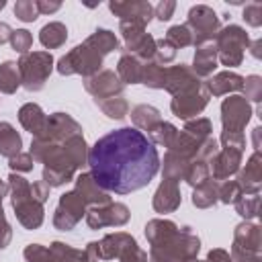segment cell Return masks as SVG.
<instances>
[{
	"instance_id": "obj_1",
	"label": "cell",
	"mask_w": 262,
	"mask_h": 262,
	"mask_svg": "<svg viewBox=\"0 0 262 262\" xmlns=\"http://www.w3.org/2000/svg\"><path fill=\"white\" fill-rule=\"evenodd\" d=\"M88 166L102 190L129 194L154 180L160 170V156L139 129L121 127L102 135L88 149Z\"/></svg>"
},
{
	"instance_id": "obj_2",
	"label": "cell",
	"mask_w": 262,
	"mask_h": 262,
	"mask_svg": "<svg viewBox=\"0 0 262 262\" xmlns=\"http://www.w3.org/2000/svg\"><path fill=\"white\" fill-rule=\"evenodd\" d=\"M199 250H201L199 235L192 231V227L184 225L178 227L176 233H172L164 242L149 246L147 262H184L196 258Z\"/></svg>"
},
{
	"instance_id": "obj_3",
	"label": "cell",
	"mask_w": 262,
	"mask_h": 262,
	"mask_svg": "<svg viewBox=\"0 0 262 262\" xmlns=\"http://www.w3.org/2000/svg\"><path fill=\"white\" fill-rule=\"evenodd\" d=\"M8 192H10V203H12V209H14V215L18 219V223L25 229L41 227V223L45 219L43 203H39L33 196L31 184L23 176L10 172V176H8Z\"/></svg>"
},
{
	"instance_id": "obj_4",
	"label": "cell",
	"mask_w": 262,
	"mask_h": 262,
	"mask_svg": "<svg viewBox=\"0 0 262 262\" xmlns=\"http://www.w3.org/2000/svg\"><path fill=\"white\" fill-rule=\"evenodd\" d=\"M213 43L217 47V61L227 68H235L244 61V53L250 47V37L239 25H227L219 29Z\"/></svg>"
},
{
	"instance_id": "obj_5",
	"label": "cell",
	"mask_w": 262,
	"mask_h": 262,
	"mask_svg": "<svg viewBox=\"0 0 262 262\" xmlns=\"http://www.w3.org/2000/svg\"><path fill=\"white\" fill-rule=\"evenodd\" d=\"M102 66V55L88 43H80L76 45L72 51H68L66 55H61L57 59V72L61 76H72V74H80L84 78L94 76L96 72H100Z\"/></svg>"
},
{
	"instance_id": "obj_6",
	"label": "cell",
	"mask_w": 262,
	"mask_h": 262,
	"mask_svg": "<svg viewBox=\"0 0 262 262\" xmlns=\"http://www.w3.org/2000/svg\"><path fill=\"white\" fill-rule=\"evenodd\" d=\"M16 66L20 72V86L29 92H39L53 70V55L49 51H29L20 55Z\"/></svg>"
},
{
	"instance_id": "obj_7",
	"label": "cell",
	"mask_w": 262,
	"mask_h": 262,
	"mask_svg": "<svg viewBox=\"0 0 262 262\" xmlns=\"http://www.w3.org/2000/svg\"><path fill=\"white\" fill-rule=\"evenodd\" d=\"M190 33H192V45L199 47V45H205V43H211L215 41L219 29H221V23H219V16L217 12L207 6V4H196L188 10V18L184 23Z\"/></svg>"
},
{
	"instance_id": "obj_8",
	"label": "cell",
	"mask_w": 262,
	"mask_h": 262,
	"mask_svg": "<svg viewBox=\"0 0 262 262\" xmlns=\"http://www.w3.org/2000/svg\"><path fill=\"white\" fill-rule=\"evenodd\" d=\"M119 33L125 41V53H131L133 57H137L139 61H151L154 53H156V39L145 33L143 25L137 23H127V20H119Z\"/></svg>"
},
{
	"instance_id": "obj_9",
	"label": "cell",
	"mask_w": 262,
	"mask_h": 262,
	"mask_svg": "<svg viewBox=\"0 0 262 262\" xmlns=\"http://www.w3.org/2000/svg\"><path fill=\"white\" fill-rule=\"evenodd\" d=\"M137 248V242L133 235L125 233V231H117V233H106L100 242H90L86 246V256L92 258L94 262L98 260H115L121 258L127 250Z\"/></svg>"
},
{
	"instance_id": "obj_10",
	"label": "cell",
	"mask_w": 262,
	"mask_h": 262,
	"mask_svg": "<svg viewBox=\"0 0 262 262\" xmlns=\"http://www.w3.org/2000/svg\"><path fill=\"white\" fill-rule=\"evenodd\" d=\"M82 217H86V203L76 190H70L59 196L55 213H53V227L59 231H72Z\"/></svg>"
},
{
	"instance_id": "obj_11",
	"label": "cell",
	"mask_w": 262,
	"mask_h": 262,
	"mask_svg": "<svg viewBox=\"0 0 262 262\" xmlns=\"http://www.w3.org/2000/svg\"><path fill=\"white\" fill-rule=\"evenodd\" d=\"M131 213L129 207L123 203H108L100 207L86 209V223L90 229H102V227H121L129 221Z\"/></svg>"
},
{
	"instance_id": "obj_12",
	"label": "cell",
	"mask_w": 262,
	"mask_h": 262,
	"mask_svg": "<svg viewBox=\"0 0 262 262\" xmlns=\"http://www.w3.org/2000/svg\"><path fill=\"white\" fill-rule=\"evenodd\" d=\"M209 104V92L205 88V82L199 86V88H192L188 92H182V94H176L172 100H170V111L178 117V119H184V121H190V119H196L205 106Z\"/></svg>"
},
{
	"instance_id": "obj_13",
	"label": "cell",
	"mask_w": 262,
	"mask_h": 262,
	"mask_svg": "<svg viewBox=\"0 0 262 262\" xmlns=\"http://www.w3.org/2000/svg\"><path fill=\"white\" fill-rule=\"evenodd\" d=\"M252 117V106L244 96H229L221 102V125L223 131L242 133Z\"/></svg>"
},
{
	"instance_id": "obj_14",
	"label": "cell",
	"mask_w": 262,
	"mask_h": 262,
	"mask_svg": "<svg viewBox=\"0 0 262 262\" xmlns=\"http://www.w3.org/2000/svg\"><path fill=\"white\" fill-rule=\"evenodd\" d=\"M84 88L88 94L94 96V100H102V98L123 96L125 84L119 80V76L113 70H100L94 76L84 80Z\"/></svg>"
},
{
	"instance_id": "obj_15",
	"label": "cell",
	"mask_w": 262,
	"mask_h": 262,
	"mask_svg": "<svg viewBox=\"0 0 262 262\" xmlns=\"http://www.w3.org/2000/svg\"><path fill=\"white\" fill-rule=\"evenodd\" d=\"M74 135H82V127L76 119H72L66 113H53L47 117L45 129L37 139H47L53 143H63L66 139L74 137Z\"/></svg>"
},
{
	"instance_id": "obj_16",
	"label": "cell",
	"mask_w": 262,
	"mask_h": 262,
	"mask_svg": "<svg viewBox=\"0 0 262 262\" xmlns=\"http://www.w3.org/2000/svg\"><path fill=\"white\" fill-rule=\"evenodd\" d=\"M108 8L119 20L127 23H137V25H147L154 16V6L145 0H115L108 2Z\"/></svg>"
},
{
	"instance_id": "obj_17",
	"label": "cell",
	"mask_w": 262,
	"mask_h": 262,
	"mask_svg": "<svg viewBox=\"0 0 262 262\" xmlns=\"http://www.w3.org/2000/svg\"><path fill=\"white\" fill-rule=\"evenodd\" d=\"M203 84V80L192 72L190 66L186 63H178L172 68H166V80H164V90H168L172 96L188 92L192 88H199Z\"/></svg>"
},
{
	"instance_id": "obj_18",
	"label": "cell",
	"mask_w": 262,
	"mask_h": 262,
	"mask_svg": "<svg viewBox=\"0 0 262 262\" xmlns=\"http://www.w3.org/2000/svg\"><path fill=\"white\" fill-rule=\"evenodd\" d=\"M242 151L237 149H229V147H219V151L209 160L211 166V174H213V180L217 182H223V180H229L233 174H237L239 170V164H242Z\"/></svg>"
},
{
	"instance_id": "obj_19",
	"label": "cell",
	"mask_w": 262,
	"mask_h": 262,
	"mask_svg": "<svg viewBox=\"0 0 262 262\" xmlns=\"http://www.w3.org/2000/svg\"><path fill=\"white\" fill-rule=\"evenodd\" d=\"M235 182L242 188V194H260V186H262V156H260V151H254L248 158L246 166L242 170H237Z\"/></svg>"
},
{
	"instance_id": "obj_20",
	"label": "cell",
	"mask_w": 262,
	"mask_h": 262,
	"mask_svg": "<svg viewBox=\"0 0 262 262\" xmlns=\"http://www.w3.org/2000/svg\"><path fill=\"white\" fill-rule=\"evenodd\" d=\"M180 201H182V196H180L178 182H174V180H162L160 186H158V190L154 192L151 207H154L156 213H162L164 215V213L176 211L180 207Z\"/></svg>"
},
{
	"instance_id": "obj_21",
	"label": "cell",
	"mask_w": 262,
	"mask_h": 262,
	"mask_svg": "<svg viewBox=\"0 0 262 262\" xmlns=\"http://www.w3.org/2000/svg\"><path fill=\"white\" fill-rule=\"evenodd\" d=\"M74 190L82 196V201L86 203V207H88V205H90V207H100V205H108V203H111L108 192L102 190V188L96 184V180L92 178L90 172L78 174V178H76V188H74Z\"/></svg>"
},
{
	"instance_id": "obj_22",
	"label": "cell",
	"mask_w": 262,
	"mask_h": 262,
	"mask_svg": "<svg viewBox=\"0 0 262 262\" xmlns=\"http://www.w3.org/2000/svg\"><path fill=\"white\" fill-rule=\"evenodd\" d=\"M237 250H246V252H254L260 254L262 248V227L250 221H242L235 231H233V246Z\"/></svg>"
},
{
	"instance_id": "obj_23",
	"label": "cell",
	"mask_w": 262,
	"mask_h": 262,
	"mask_svg": "<svg viewBox=\"0 0 262 262\" xmlns=\"http://www.w3.org/2000/svg\"><path fill=\"white\" fill-rule=\"evenodd\" d=\"M244 86V76L235 74V72H219L215 76H211L209 80H205V88L209 92V96H225L229 92H237Z\"/></svg>"
},
{
	"instance_id": "obj_24",
	"label": "cell",
	"mask_w": 262,
	"mask_h": 262,
	"mask_svg": "<svg viewBox=\"0 0 262 262\" xmlns=\"http://www.w3.org/2000/svg\"><path fill=\"white\" fill-rule=\"evenodd\" d=\"M18 121L20 125L33 135V137H39L45 129V123H47V115L43 113V108L35 102H27L18 108Z\"/></svg>"
},
{
	"instance_id": "obj_25",
	"label": "cell",
	"mask_w": 262,
	"mask_h": 262,
	"mask_svg": "<svg viewBox=\"0 0 262 262\" xmlns=\"http://www.w3.org/2000/svg\"><path fill=\"white\" fill-rule=\"evenodd\" d=\"M217 68V47L215 43H205V45H199L196 51H194V57H192V72L199 76V78H207L215 72Z\"/></svg>"
},
{
	"instance_id": "obj_26",
	"label": "cell",
	"mask_w": 262,
	"mask_h": 262,
	"mask_svg": "<svg viewBox=\"0 0 262 262\" xmlns=\"http://www.w3.org/2000/svg\"><path fill=\"white\" fill-rule=\"evenodd\" d=\"M20 151H23V137H20V133L8 121H0V156L10 160V158H14Z\"/></svg>"
},
{
	"instance_id": "obj_27",
	"label": "cell",
	"mask_w": 262,
	"mask_h": 262,
	"mask_svg": "<svg viewBox=\"0 0 262 262\" xmlns=\"http://www.w3.org/2000/svg\"><path fill=\"white\" fill-rule=\"evenodd\" d=\"M141 68H143V61H139L131 53L123 51L121 57H119V63H117V76H119V80L123 84H139Z\"/></svg>"
},
{
	"instance_id": "obj_28",
	"label": "cell",
	"mask_w": 262,
	"mask_h": 262,
	"mask_svg": "<svg viewBox=\"0 0 262 262\" xmlns=\"http://www.w3.org/2000/svg\"><path fill=\"white\" fill-rule=\"evenodd\" d=\"M190 160L174 154V151H166L164 156V164H162V176L164 180H174V182H180L184 180V174H186V168H188Z\"/></svg>"
},
{
	"instance_id": "obj_29",
	"label": "cell",
	"mask_w": 262,
	"mask_h": 262,
	"mask_svg": "<svg viewBox=\"0 0 262 262\" xmlns=\"http://www.w3.org/2000/svg\"><path fill=\"white\" fill-rule=\"evenodd\" d=\"M39 41L45 49H57L68 41V29L63 23H47L41 31H39Z\"/></svg>"
},
{
	"instance_id": "obj_30",
	"label": "cell",
	"mask_w": 262,
	"mask_h": 262,
	"mask_svg": "<svg viewBox=\"0 0 262 262\" xmlns=\"http://www.w3.org/2000/svg\"><path fill=\"white\" fill-rule=\"evenodd\" d=\"M131 121H133L135 129H143V131L149 133L162 121V117H160V111L156 106H151V104H137V106L131 108Z\"/></svg>"
},
{
	"instance_id": "obj_31",
	"label": "cell",
	"mask_w": 262,
	"mask_h": 262,
	"mask_svg": "<svg viewBox=\"0 0 262 262\" xmlns=\"http://www.w3.org/2000/svg\"><path fill=\"white\" fill-rule=\"evenodd\" d=\"M219 201V182L209 178L207 182L199 184L192 192V205L196 209H209Z\"/></svg>"
},
{
	"instance_id": "obj_32",
	"label": "cell",
	"mask_w": 262,
	"mask_h": 262,
	"mask_svg": "<svg viewBox=\"0 0 262 262\" xmlns=\"http://www.w3.org/2000/svg\"><path fill=\"white\" fill-rule=\"evenodd\" d=\"M178 225L170 219H151L145 225V237L149 242V246H156L160 242H164L166 237H170L172 233H176Z\"/></svg>"
},
{
	"instance_id": "obj_33",
	"label": "cell",
	"mask_w": 262,
	"mask_h": 262,
	"mask_svg": "<svg viewBox=\"0 0 262 262\" xmlns=\"http://www.w3.org/2000/svg\"><path fill=\"white\" fill-rule=\"evenodd\" d=\"M86 41H88L102 57L108 55L111 51L119 49V39H117V35H115L113 31H108V29H96L90 37H86Z\"/></svg>"
},
{
	"instance_id": "obj_34",
	"label": "cell",
	"mask_w": 262,
	"mask_h": 262,
	"mask_svg": "<svg viewBox=\"0 0 262 262\" xmlns=\"http://www.w3.org/2000/svg\"><path fill=\"white\" fill-rule=\"evenodd\" d=\"M20 86V72L16 61H4L0 63V92L2 94H14Z\"/></svg>"
},
{
	"instance_id": "obj_35",
	"label": "cell",
	"mask_w": 262,
	"mask_h": 262,
	"mask_svg": "<svg viewBox=\"0 0 262 262\" xmlns=\"http://www.w3.org/2000/svg\"><path fill=\"white\" fill-rule=\"evenodd\" d=\"M164 80H166V68L160 66L158 61H145L141 68V80L139 84H145L147 88H164Z\"/></svg>"
},
{
	"instance_id": "obj_36",
	"label": "cell",
	"mask_w": 262,
	"mask_h": 262,
	"mask_svg": "<svg viewBox=\"0 0 262 262\" xmlns=\"http://www.w3.org/2000/svg\"><path fill=\"white\" fill-rule=\"evenodd\" d=\"M147 135H149L147 139H149L154 145H162V147H168V149H170V145L174 143V139H176V135H178V129H176L172 123H168V121H160Z\"/></svg>"
},
{
	"instance_id": "obj_37",
	"label": "cell",
	"mask_w": 262,
	"mask_h": 262,
	"mask_svg": "<svg viewBox=\"0 0 262 262\" xmlns=\"http://www.w3.org/2000/svg\"><path fill=\"white\" fill-rule=\"evenodd\" d=\"M98 104V108L108 117V119H125L129 113V102L123 96H113V98H102V100H94Z\"/></svg>"
},
{
	"instance_id": "obj_38",
	"label": "cell",
	"mask_w": 262,
	"mask_h": 262,
	"mask_svg": "<svg viewBox=\"0 0 262 262\" xmlns=\"http://www.w3.org/2000/svg\"><path fill=\"white\" fill-rule=\"evenodd\" d=\"M49 252L53 254L55 262H84L86 258V252L72 248L70 244H63V242H53L49 246Z\"/></svg>"
},
{
	"instance_id": "obj_39",
	"label": "cell",
	"mask_w": 262,
	"mask_h": 262,
	"mask_svg": "<svg viewBox=\"0 0 262 262\" xmlns=\"http://www.w3.org/2000/svg\"><path fill=\"white\" fill-rule=\"evenodd\" d=\"M211 178V170H209V162H203V160H192L186 168V174H184V180L196 188L199 184L207 182Z\"/></svg>"
},
{
	"instance_id": "obj_40",
	"label": "cell",
	"mask_w": 262,
	"mask_h": 262,
	"mask_svg": "<svg viewBox=\"0 0 262 262\" xmlns=\"http://www.w3.org/2000/svg\"><path fill=\"white\" fill-rule=\"evenodd\" d=\"M233 205H235L237 215L244 217L246 221L260 215V194H242Z\"/></svg>"
},
{
	"instance_id": "obj_41",
	"label": "cell",
	"mask_w": 262,
	"mask_h": 262,
	"mask_svg": "<svg viewBox=\"0 0 262 262\" xmlns=\"http://www.w3.org/2000/svg\"><path fill=\"white\" fill-rule=\"evenodd\" d=\"M182 131H184V133H188L190 137L199 139V141H205L207 137H211L213 125H211V121H209V119H205V117H196V119L186 121V125H184V129H182Z\"/></svg>"
},
{
	"instance_id": "obj_42",
	"label": "cell",
	"mask_w": 262,
	"mask_h": 262,
	"mask_svg": "<svg viewBox=\"0 0 262 262\" xmlns=\"http://www.w3.org/2000/svg\"><path fill=\"white\" fill-rule=\"evenodd\" d=\"M164 39H168L176 49L178 47L182 49V47L192 45V33H190V29L186 25H174V27H170Z\"/></svg>"
},
{
	"instance_id": "obj_43",
	"label": "cell",
	"mask_w": 262,
	"mask_h": 262,
	"mask_svg": "<svg viewBox=\"0 0 262 262\" xmlns=\"http://www.w3.org/2000/svg\"><path fill=\"white\" fill-rule=\"evenodd\" d=\"M14 14L16 18H20L23 23H33L39 18V10H37V0H16L14 4Z\"/></svg>"
},
{
	"instance_id": "obj_44",
	"label": "cell",
	"mask_w": 262,
	"mask_h": 262,
	"mask_svg": "<svg viewBox=\"0 0 262 262\" xmlns=\"http://www.w3.org/2000/svg\"><path fill=\"white\" fill-rule=\"evenodd\" d=\"M242 90H244V98L250 102H260L262 100V78L260 76H256V74H252V76H248V78H244V86H242Z\"/></svg>"
},
{
	"instance_id": "obj_45",
	"label": "cell",
	"mask_w": 262,
	"mask_h": 262,
	"mask_svg": "<svg viewBox=\"0 0 262 262\" xmlns=\"http://www.w3.org/2000/svg\"><path fill=\"white\" fill-rule=\"evenodd\" d=\"M10 45L14 51H18L20 55H27L33 47V35L27 31V29H16L12 31V37H10Z\"/></svg>"
},
{
	"instance_id": "obj_46",
	"label": "cell",
	"mask_w": 262,
	"mask_h": 262,
	"mask_svg": "<svg viewBox=\"0 0 262 262\" xmlns=\"http://www.w3.org/2000/svg\"><path fill=\"white\" fill-rule=\"evenodd\" d=\"M174 57H176V47H174L168 39H156L154 61H158L160 66H166V63L174 61Z\"/></svg>"
},
{
	"instance_id": "obj_47",
	"label": "cell",
	"mask_w": 262,
	"mask_h": 262,
	"mask_svg": "<svg viewBox=\"0 0 262 262\" xmlns=\"http://www.w3.org/2000/svg\"><path fill=\"white\" fill-rule=\"evenodd\" d=\"M27 262H55L53 254L49 252V248L41 246V244H29L23 252Z\"/></svg>"
},
{
	"instance_id": "obj_48",
	"label": "cell",
	"mask_w": 262,
	"mask_h": 262,
	"mask_svg": "<svg viewBox=\"0 0 262 262\" xmlns=\"http://www.w3.org/2000/svg\"><path fill=\"white\" fill-rule=\"evenodd\" d=\"M239 196H242V188L237 186L235 180H223V182H219V201L223 205H229V203L233 205Z\"/></svg>"
},
{
	"instance_id": "obj_49",
	"label": "cell",
	"mask_w": 262,
	"mask_h": 262,
	"mask_svg": "<svg viewBox=\"0 0 262 262\" xmlns=\"http://www.w3.org/2000/svg\"><path fill=\"white\" fill-rule=\"evenodd\" d=\"M242 18L250 25V27H260L262 25V2H250L244 6Z\"/></svg>"
},
{
	"instance_id": "obj_50",
	"label": "cell",
	"mask_w": 262,
	"mask_h": 262,
	"mask_svg": "<svg viewBox=\"0 0 262 262\" xmlns=\"http://www.w3.org/2000/svg\"><path fill=\"white\" fill-rule=\"evenodd\" d=\"M221 147H229V149H237L244 154L246 147V137L244 133H231V131H221V139H219Z\"/></svg>"
},
{
	"instance_id": "obj_51",
	"label": "cell",
	"mask_w": 262,
	"mask_h": 262,
	"mask_svg": "<svg viewBox=\"0 0 262 262\" xmlns=\"http://www.w3.org/2000/svg\"><path fill=\"white\" fill-rule=\"evenodd\" d=\"M8 166H10L12 172H31L33 166H35V160L31 158V154L20 151V154H16L14 158L8 160Z\"/></svg>"
},
{
	"instance_id": "obj_52",
	"label": "cell",
	"mask_w": 262,
	"mask_h": 262,
	"mask_svg": "<svg viewBox=\"0 0 262 262\" xmlns=\"http://www.w3.org/2000/svg\"><path fill=\"white\" fill-rule=\"evenodd\" d=\"M174 10H176V2L174 0H162V2H158L154 6V16L164 23V20H170L172 18Z\"/></svg>"
},
{
	"instance_id": "obj_53",
	"label": "cell",
	"mask_w": 262,
	"mask_h": 262,
	"mask_svg": "<svg viewBox=\"0 0 262 262\" xmlns=\"http://www.w3.org/2000/svg\"><path fill=\"white\" fill-rule=\"evenodd\" d=\"M229 258L231 262H262V254H254V252H246L237 248H231Z\"/></svg>"
},
{
	"instance_id": "obj_54",
	"label": "cell",
	"mask_w": 262,
	"mask_h": 262,
	"mask_svg": "<svg viewBox=\"0 0 262 262\" xmlns=\"http://www.w3.org/2000/svg\"><path fill=\"white\" fill-rule=\"evenodd\" d=\"M119 262H147V252H143L139 246L133 250H127L121 258H117Z\"/></svg>"
},
{
	"instance_id": "obj_55",
	"label": "cell",
	"mask_w": 262,
	"mask_h": 262,
	"mask_svg": "<svg viewBox=\"0 0 262 262\" xmlns=\"http://www.w3.org/2000/svg\"><path fill=\"white\" fill-rule=\"evenodd\" d=\"M49 186L43 182V180H39V182H33L31 184V192H33V196L39 201V203H45L47 199H49Z\"/></svg>"
},
{
	"instance_id": "obj_56",
	"label": "cell",
	"mask_w": 262,
	"mask_h": 262,
	"mask_svg": "<svg viewBox=\"0 0 262 262\" xmlns=\"http://www.w3.org/2000/svg\"><path fill=\"white\" fill-rule=\"evenodd\" d=\"M61 8V2H47V0H37V10L39 14H51Z\"/></svg>"
},
{
	"instance_id": "obj_57",
	"label": "cell",
	"mask_w": 262,
	"mask_h": 262,
	"mask_svg": "<svg viewBox=\"0 0 262 262\" xmlns=\"http://www.w3.org/2000/svg\"><path fill=\"white\" fill-rule=\"evenodd\" d=\"M205 262H231V258H229V252H225L221 248H215V250H211L207 254V260Z\"/></svg>"
},
{
	"instance_id": "obj_58",
	"label": "cell",
	"mask_w": 262,
	"mask_h": 262,
	"mask_svg": "<svg viewBox=\"0 0 262 262\" xmlns=\"http://www.w3.org/2000/svg\"><path fill=\"white\" fill-rule=\"evenodd\" d=\"M10 37H12V29H10V25L4 23V20H0V45L8 43Z\"/></svg>"
},
{
	"instance_id": "obj_59",
	"label": "cell",
	"mask_w": 262,
	"mask_h": 262,
	"mask_svg": "<svg viewBox=\"0 0 262 262\" xmlns=\"http://www.w3.org/2000/svg\"><path fill=\"white\" fill-rule=\"evenodd\" d=\"M260 135H262V127H254V129H252V141H254V151H260Z\"/></svg>"
},
{
	"instance_id": "obj_60",
	"label": "cell",
	"mask_w": 262,
	"mask_h": 262,
	"mask_svg": "<svg viewBox=\"0 0 262 262\" xmlns=\"http://www.w3.org/2000/svg\"><path fill=\"white\" fill-rule=\"evenodd\" d=\"M260 45H262V41H260V39H256L254 43H250V49H252V55H254L256 59H258V57L262 55V53H260Z\"/></svg>"
},
{
	"instance_id": "obj_61",
	"label": "cell",
	"mask_w": 262,
	"mask_h": 262,
	"mask_svg": "<svg viewBox=\"0 0 262 262\" xmlns=\"http://www.w3.org/2000/svg\"><path fill=\"white\" fill-rule=\"evenodd\" d=\"M6 192H8V184H6V182H2V180H0V201H2V199H4V196H6Z\"/></svg>"
},
{
	"instance_id": "obj_62",
	"label": "cell",
	"mask_w": 262,
	"mask_h": 262,
	"mask_svg": "<svg viewBox=\"0 0 262 262\" xmlns=\"http://www.w3.org/2000/svg\"><path fill=\"white\" fill-rule=\"evenodd\" d=\"M184 262H201L199 258H190V260H184Z\"/></svg>"
},
{
	"instance_id": "obj_63",
	"label": "cell",
	"mask_w": 262,
	"mask_h": 262,
	"mask_svg": "<svg viewBox=\"0 0 262 262\" xmlns=\"http://www.w3.org/2000/svg\"><path fill=\"white\" fill-rule=\"evenodd\" d=\"M4 6H6V2H4V0H0V10H2Z\"/></svg>"
},
{
	"instance_id": "obj_64",
	"label": "cell",
	"mask_w": 262,
	"mask_h": 262,
	"mask_svg": "<svg viewBox=\"0 0 262 262\" xmlns=\"http://www.w3.org/2000/svg\"><path fill=\"white\" fill-rule=\"evenodd\" d=\"M84 262H94V260H92V258H88V256H86V258H84Z\"/></svg>"
}]
</instances>
